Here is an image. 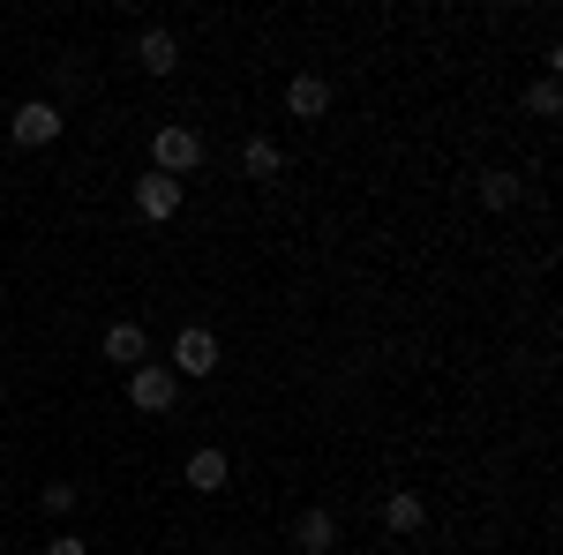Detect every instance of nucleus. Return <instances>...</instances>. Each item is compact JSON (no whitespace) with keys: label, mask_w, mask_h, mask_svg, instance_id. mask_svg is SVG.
I'll return each mask as SVG.
<instances>
[{"label":"nucleus","mask_w":563,"mask_h":555,"mask_svg":"<svg viewBox=\"0 0 563 555\" xmlns=\"http://www.w3.org/2000/svg\"><path fill=\"white\" fill-rule=\"evenodd\" d=\"M60 129H68V121H60V106H45V98H31V106L8 113V143H15V151H45V143H60Z\"/></svg>","instance_id":"7ed1b4c3"},{"label":"nucleus","mask_w":563,"mask_h":555,"mask_svg":"<svg viewBox=\"0 0 563 555\" xmlns=\"http://www.w3.org/2000/svg\"><path fill=\"white\" fill-rule=\"evenodd\" d=\"M519 196H526V180L511 166H488V173H481V203H488V211H511Z\"/></svg>","instance_id":"ddd939ff"},{"label":"nucleus","mask_w":563,"mask_h":555,"mask_svg":"<svg viewBox=\"0 0 563 555\" xmlns=\"http://www.w3.org/2000/svg\"><path fill=\"white\" fill-rule=\"evenodd\" d=\"M166 368H174L180 384H203V376H218V331L188 323V331L174 338V360H166Z\"/></svg>","instance_id":"20e7f679"},{"label":"nucleus","mask_w":563,"mask_h":555,"mask_svg":"<svg viewBox=\"0 0 563 555\" xmlns=\"http://www.w3.org/2000/svg\"><path fill=\"white\" fill-rule=\"evenodd\" d=\"M294 548H301V555H331V548H339V518H331V511H301V518H294Z\"/></svg>","instance_id":"f8f14e48"},{"label":"nucleus","mask_w":563,"mask_h":555,"mask_svg":"<svg viewBox=\"0 0 563 555\" xmlns=\"http://www.w3.org/2000/svg\"><path fill=\"white\" fill-rule=\"evenodd\" d=\"M278 173H286V151H278L271 135H249V143H241V180H256V188H271Z\"/></svg>","instance_id":"6e6552de"},{"label":"nucleus","mask_w":563,"mask_h":555,"mask_svg":"<svg viewBox=\"0 0 563 555\" xmlns=\"http://www.w3.org/2000/svg\"><path fill=\"white\" fill-rule=\"evenodd\" d=\"M384 525L398 533V541H413V533L429 525V503H421L413 488H390V496H384Z\"/></svg>","instance_id":"9d476101"},{"label":"nucleus","mask_w":563,"mask_h":555,"mask_svg":"<svg viewBox=\"0 0 563 555\" xmlns=\"http://www.w3.org/2000/svg\"><path fill=\"white\" fill-rule=\"evenodd\" d=\"M526 113H533V121H556V113H563L556 76H533V84H526Z\"/></svg>","instance_id":"4468645a"},{"label":"nucleus","mask_w":563,"mask_h":555,"mask_svg":"<svg viewBox=\"0 0 563 555\" xmlns=\"http://www.w3.org/2000/svg\"><path fill=\"white\" fill-rule=\"evenodd\" d=\"M45 555H90V548L76 541V533H53V541H45Z\"/></svg>","instance_id":"dca6fc26"},{"label":"nucleus","mask_w":563,"mask_h":555,"mask_svg":"<svg viewBox=\"0 0 563 555\" xmlns=\"http://www.w3.org/2000/svg\"><path fill=\"white\" fill-rule=\"evenodd\" d=\"M129 406H135V413H174V406H180V376L166 368V360L129 368Z\"/></svg>","instance_id":"f03ea898"},{"label":"nucleus","mask_w":563,"mask_h":555,"mask_svg":"<svg viewBox=\"0 0 563 555\" xmlns=\"http://www.w3.org/2000/svg\"><path fill=\"white\" fill-rule=\"evenodd\" d=\"M135 60H143V76H174L180 68V38L166 31V23H151V31L135 38Z\"/></svg>","instance_id":"0eeeda50"},{"label":"nucleus","mask_w":563,"mask_h":555,"mask_svg":"<svg viewBox=\"0 0 563 555\" xmlns=\"http://www.w3.org/2000/svg\"><path fill=\"white\" fill-rule=\"evenodd\" d=\"M286 113H294V121H323V113H331V84H323V76H294V84H286Z\"/></svg>","instance_id":"9b49d317"},{"label":"nucleus","mask_w":563,"mask_h":555,"mask_svg":"<svg viewBox=\"0 0 563 555\" xmlns=\"http://www.w3.org/2000/svg\"><path fill=\"white\" fill-rule=\"evenodd\" d=\"M203 166V129H188V121H166V129L151 135V173H166V180H180V173Z\"/></svg>","instance_id":"f257e3e1"},{"label":"nucleus","mask_w":563,"mask_h":555,"mask_svg":"<svg viewBox=\"0 0 563 555\" xmlns=\"http://www.w3.org/2000/svg\"><path fill=\"white\" fill-rule=\"evenodd\" d=\"M180 180H166V173H143L135 180V218H151V225H166V218H180Z\"/></svg>","instance_id":"39448f33"},{"label":"nucleus","mask_w":563,"mask_h":555,"mask_svg":"<svg viewBox=\"0 0 563 555\" xmlns=\"http://www.w3.org/2000/svg\"><path fill=\"white\" fill-rule=\"evenodd\" d=\"M180 480H188L196 496H225V480H233V458H225L218 443H203V451H188V466H180Z\"/></svg>","instance_id":"423d86ee"},{"label":"nucleus","mask_w":563,"mask_h":555,"mask_svg":"<svg viewBox=\"0 0 563 555\" xmlns=\"http://www.w3.org/2000/svg\"><path fill=\"white\" fill-rule=\"evenodd\" d=\"M38 503H45L53 518H68V511H76V480H45V488H38Z\"/></svg>","instance_id":"2eb2a0df"},{"label":"nucleus","mask_w":563,"mask_h":555,"mask_svg":"<svg viewBox=\"0 0 563 555\" xmlns=\"http://www.w3.org/2000/svg\"><path fill=\"white\" fill-rule=\"evenodd\" d=\"M98 353H106L113 368H143V360H151V338H143V323H113V331L98 338Z\"/></svg>","instance_id":"1a4fd4ad"}]
</instances>
